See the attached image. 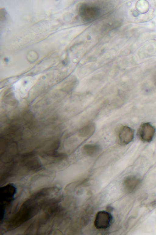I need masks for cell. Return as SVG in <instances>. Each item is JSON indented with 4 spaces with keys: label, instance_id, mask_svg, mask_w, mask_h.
<instances>
[{
    "label": "cell",
    "instance_id": "obj_7",
    "mask_svg": "<svg viewBox=\"0 0 156 235\" xmlns=\"http://www.w3.org/2000/svg\"><path fill=\"white\" fill-rule=\"evenodd\" d=\"M96 129L95 125L90 123L82 127L79 130L78 135L83 137L90 136L94 132Z\"/></svg>",
    "mask_w": 156,
    "mask_h": 235
},
{
    "label": "cell",
    "instance_id": "obj_6",
    "mask_svg": "<svg viewBox=\"0 0 156 235\" xmlns=\"http://www.w3.org/2000/svg\"><path fill=\"white\" fill-rule=\"evenodd\" d=\"M100 146L96 144H88L83 146L81 148V152L85 155L94 156L98 154L101 151Z\"/></svg>",
    "mask_w": 156,
    "mask_h": 235
},
{
    "label": "cell",
    "instance_id": "obj_5",
    "mask_svg": "<svg viewBox=\"0 0 156 235\" xmlns=\"http://www.w3.org/2000/svg\"><path fill=\"white\" fill-rule=\"evenodd\" d=\"M16 191L15 187L12 185H8L1 188V201H12Z\"/></svg>",
    "mask_w": 156,
    "mask_h": 235
},
{
    "label": "cell",
    "instance_id": "obj_8",
    "mask_svg": "<svg viewBox=\"0 0 156 235\" xmlns=\"http://www.w3.org/2000/svg\"><path fill=\"white\" fill-rule=\"evenodd\" d=\"M147 206L153 208L156 207V199L148 204Z\"/></svg>",
    "mask_w": 156,
    "mask_h": 235
},
{
    "label": "cell",
    "instance_id": "obj_1",
    "mask_svg": "<svg viewBox=\"0 0 156 235\" xmlns=\"http://www.w3.org/2000/svg\"><path fill=\"white\" fill-rule=\"evenodd\" d=\"M155 132L154 127L149 123L142 124L137 132L138 137L144 142H150L151 141Z\"/></svg>",
    "mask_w": 156,
    "mask_h": 235
},
{
    "label": "cell",
    "instance_id": "obj_4",
    "mask_svg": "<svg viewBox=\"0 0 156 235\" xmlns=\"http://www.w3.org/2000/svg\"><path fill=\"white\" fill-rule=\"evenodd\" d=\"M140 183L141 180L139 178L134 175H131L127 177L125 179L123 185L127 191L132 192L138 188Z\"/></svg>",
    "mask_w": 156,
    "mask_h": 235
},
{
    "label": "cell",
    "instance_id": "obj_2",
    "mask_svg": "<svg viewBox=\"0 0 156 235\" xmlns=\"http://www.w3.org/2000/svg\"><path fill=\"white\" fill-rule=\"evenodd\" d=\"M112 217L107 211H101L97 214L94 225L98 229H106L109 227L112 222Z\"/></svg>",
    "mask_w": 156,
    "mask_h": 235
},
{
    "label": "cell",
    "instance_id": "obj_3",
    "mask_svg": "<svg viewBox=\"0 0 156 235\" xmlns=\"http://www.w3.org/2000/svg\"><path fill=\"white\" fill-rule=\"evenodd\" d=\"M134 131L130 127L124 126L120 129L118 134V139L120 143L123 145H127L133 139Z\"/></svg>",
    "mask_w": 156,
    "mask_h": 235
}]
</instances>
